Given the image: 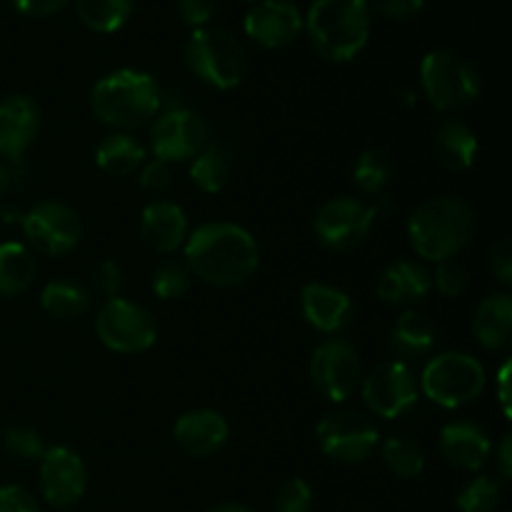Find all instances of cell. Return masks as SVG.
<instances>
[{
    "instance_id": "12",
    "label": "cell",
    "mask_w": 512,
    "mask_h": 512,
    "mask_svg": "<svg viewBox=\"0 0 512 512\" xmlns=\"http://www.w3.org/2000/svg\"><path fill=\"white\" fill-rule=\"evenodd\" d=\"M318 445L328 458L345 465L365 463L380 443V433L373 420L355 410H338L325 415L315 428Z\"/></svg>"
},
{
    "instance_id": "9",
    "label": "cell",
    "mask_w": 512,
    "mask_h": 512,
    "mask_svg": "<svg viewBox=\"0 0 512 512\" xmlns=\"http://www.w3.org/2000/svg\"><path fill=\"white\" fill-rule=\"evenodd\" d=\"M375 218H378V208L370 205L368 200L338 195V198H330L328 203L320 205L313 228L325 248L333 250V253H348V250H355L365 243V238L373 230Z\"/></svg>"
},
{
    "instance_id": "11",
    "label": "cell",
    "mask_w": 512,
    "mask_h": 512,
    "mask_svg": "<svg viewBox=\"0 0 512 512\" xmlns=\"http://www.w3.org/2000/svg\"><path fill=\"white\" fill-rule=\"evenodd\" d=\"M360 393L365 405L383 420L403 418L420 398L418 380L403 360H385L375 365L360 380Z\"/></svg>"
},
{
    "instance_id": "13",
    "label": "cell",
    "mask_w": 512,
    "mask_h": 512,
    "mask_svg": "<svg viewBox=\"0 0 512 512\" xmlns=\"http://www.w3.org/2000/svg\"><path fill=\"white\" fill-rule=\"evenodd\" d=\"M210 143L208 123L190 108H170L158 113L150 130V148L155 160L185 163L193 160Z\"/></svg>"
},
{
    "instance_id": "32",
    "label": "cell",
    "mask_w": 512,
    "mask_h": 512,
    "mask_svg": "<svg viewBox=\"0 0 512 512\" xmlns=\"http://www.w3.org/2000/svg\"><path fill=\"white\" fill-rule=\"evenodd\" d=\"M383 460L390 473H395L403 480L418 478L425 470V453L415 440L405 435H393L383 443Z\"/></svg>"
},
{
    "instance_id": "47",
    "label": "cell",
    "mask_w": 512,
    "mask_h": 512,
    "mask_svg": "<svg viewBox=\"0 0 512 512\" xmlns=\"http://www.w3.org/2000/svg\"><path fill=\"white\" fill-rule=\"evenodd\" d=\"M8 190H10V173L8 168L0 163V203H3V198L8 195Z\"/></svg>"
},
{
    "instance_id": "44",
    "label": "cell",
    "mask_w": 512,
    "mask_h": 512,
    "mask_svg": "<svg viewBox=\"0 0 512 512\" xmlns=\"http://www.w3.org/2000/svg\"><path fill=\"white\" fill-rule=\"evenodd\" d=\"M70 0H13L15 8L25 15H33V18H43V15H53L58 10H63Z\"/></svg>"
},
{
    "instance_id": "35",
    "label": "cell",
    "mask_w": 512,
    "mask_h": 512,
    "mask_svg": "<svg viewBox=\"0 0 512 512\" xmlns=\"http://www.w3.org/2000/svg\"><path fill=\"white\" fill-rule=\"evenodd\" d=\"M3 448L5 453L13 455L15 460H23V463H35L45 455V443L43 435L33 428H25V425H13L3 433Z\"/></svg>"
},
{
    "instance_id": "20",
    "label": "cell",
    "mask_w": 512,
    "mask_h": 512,
    "mask_svg": "<svg viewBox=\"0 0 512 512\" xmlns=\"http://www.w3.org/2000/svg\"><path fill=\"white\" fill-rule=\"evenodd\" d=\"M440 453L458 470L475 473V470L485 468L490 453H493V443L478 423L453 420L440 430Z\"/></svg>"
},
{
    "instance_id": "45",
    "label": "cell",
    "mask_w": 512,
    "mask_h": 512,
    "mask_svg": "<svg viewBox=\"0 0 512 512\" xmlns=\"http://www.w3.org/2000/svg\"><path fill=\"white\" fill-rule=\"evenodd\" d=\"M498 470L503 480L512 478V435L510 433H505L498 445Z\"/></svg>"
},
{
    "instance_id": "41",
    "label": "cell",
    "mask_w": 512,
    "mask_h": 512,
    "mask_svg": "<svg viewBox=\"0 0 512 512\" xmlns=\"http://www.w3.org/2000/svg\"><path fill=\"white\" fill-rule=\"evenodd\" d=\"M0 512H40L38 500L20 485H0Z\"/></svg>"
},
{
    "instance_id": "28",
    "label": "cell",
    "mask_w": 512,
    "mask_h": 512,
    "mask_svg": "<svg viewBox=\"0 0 512 512\" xmlns=\"http://www.w3.org/2000/svg\"><path fill=\"white\" fill-rule=\"evenodd\" d=\"M40 305L55 320H75L90 310V293L75 280H50L40 293Z\"/></svg>"
},
{
    "instance_id": "6",
    "label": "cell",
    "mask_w": 512,
    "mask_h": 512,
    "mask_svg": "<svg viewBox=\"0 0 512 512\" xmlns=\"http://www.w3.org/2000/svg\"><path fill=\"white\" fill-rule=\"evenodd\" d=\"M485 385L488 375L478 358L460 350H448L425 363L418 388L440 408L458 410L475 403L483 395Z\"/></svg>"
},
{
    "instance_id": "3",
    "label": "cell",
    "mask_w": 512,
    "mask_h": 512,
    "mask_svg": "<svg viewBox=\"0 0 512 512\" xmlns=\"http://www.w3.org/2000/svg\"><path fill=\"white\" fill-rule=\"evenodd\" d=\"M475 235V213L465 200L440 195L420 203L408 220V240L428 263L455 260Z\"/></svg>"
},
{
    "instance_id": "7",
    "label": "cell",
    "mask_w": 512,
    "mask_h": 512,
    "mask_svg": "<svg viewBox=\"0 0 512 512\" xmlns=\"http://www.w3.org/2000/svg\"><path fill=\"white\" fill-rule=\"evenodd\" d=\"M420 88L430 105L443 113H458L478 103L483 80L473 63L450 50H433L420 63Z\"/></svg>"
},
{
    "instance_id": "39",
    "label": "cell",
    "mask_w": 512,
    "mask_h": 512,
    "mask_svg": "<svg viewBox=\"0 0 512 512\" xmlns=\"http://www.w3.org/2000/svg\"><path fill=\"white\" fill-rule=\"evenodd\" d=\"M93 283H95V290H98L100 295H105L108 300L120 298V290H123L125 285V275L118 263H113V260H103V263L95 268Z\"/></svg>"
},
{
    "instance_id": "17",
    "label": "cell",
    "mask_w": 512,
    "mask_h": 512,
    "mask_svg": "<svg viewBox=\"0 0 512 512\" xmlns=\"http://www.w3.org/2000/svg\"><path fill=\"white\" fill-rule=\"evenodd\" d=\"M43 123L40 105L30 95L15 93L0 100V158L20 160L35 143Z\"/></svg>"
},
{
    "instance_id": "37",
    "label": "cell",
    "mask_w": 512,
    "mask_h": 512,
    "mask_svg": "<svg viewBox=\"0 0 512 512\" xmlns=\"http://www.w3.org/2000/svg\"><path fill=\"white\" fill-rule=\"evenodd\" d=\"M433 280L438 293L445 295V298H460L468 290V273H465V268L458 260H443V263H438Z\"/></svg>"
},
{
    "instance_id": "40",
    "label": "cell",
    "mask_w": 512,
    "mask_h": 512,
    "mask_svg": "<svg viewBox=\"0 0 512 512\" xmlns=\"http://www.w3.org/2000/svg\"><path fill=\"white\" fill-rule=\"evenodd\" d=\"M425 0H368V8L390 20H410L423 10Z\"/></svg>"
},
{
    "instance_id": "43",
    "label": "cell",
    "mask_w": 512,
    "mask_h": 512,
    "mask_svg": "<svg viewBox=\"0 0 512 512\" xmlns=\"http://www.w3.org/2000/svg\"><path fill=\"white\" fill-rule=\"evenodd\" d=\"M490 268L498 283L510 285L512 283V243L510 238H500L498 243L490 250Z\"/></svg>"
},
{
    "instance_id": "14",
    "label": "cell",
    "mask_w": 512,
    "mask_h": 512,
    "mask_svg": "<svg viewBox=\"0 0 512 512\" xmlns=\"http://www.w3.org/2000/svg\"><path fill=\"white\" fill-rule=\"evenodd\" d=\"M20 225H23V235L33 245V250L53 255V258L73 253L83 235L78 213L58 200H43V203L33 205L23 215Z\"/></svg>"
},
{
    "instance_id": "21",
    "label": "cell",
    "mask_w": 512,
    "mask_h": 512,
    "mask_svg": "<svg viewBox=\"0 0 512 512\" xmlns=\"http://www.w3.org/2000/svg\"><path fill=\"white\" fill-rule=\"evenodd\" d=\"M140 235L155 253H175L188 240V215L173 200H153L140 213Z\"/></svg>"
},
{
    "instance_id": "24",
    "label": "cell",
    "mask_w": 512,
    "mask_h": 512,
    "mask_svg": "<svg viewBox=\"0 0 512 512\" xmlns=\"http://www.w3.org/2000/svg\"><path fill=\"white\" fill-rule=\"evenodd\" d=\"M473 330L485 350H505L512 338V298L508 293L488 295L478 305Z\"/></svg>"
},
{
    "instance_id": "1",
    "label": "cell",
    "mask_w": 512,
    "mask_h": 512,
    "mask_svg": "<svg viewBox=\"0 0 512 512\" xmlns=\"http://www.w3.org/2000/svg\"><path fill=\"white\" fill-rule=\"evenodd\" d=\"M185 265L195 278L215 288L243 285L260 265V248L253 235L235 223H205L188 233L183 245Z\"/></svg>"
},
{
    "instance_id": "8",
    "label": "cell",
    "mask_w": 512,
    "mask_h": 512,
    "mask_svg": "<svg viewBox=\"0 0 512 512\" xmlns=\"http://www.w3.org/2000/svg\"><path fill=\"white\" fill-rule=\"evenodd\" d=\"M100 343L120 355L145 353L158 340V325L148 308L125 298L105 300L95 318Z\"/></svg>"
},
{
    "instance_id": "36",
    "label": "cell",
    "mask_w": 512,
    "mask_h": 512,
    "mask_svg": "<svg viewBox=\"0 0 512 512\" xmlns=\"http://www.w3.org/2000/svg\"><path fill=\"white\" fill-rule=\"evenodd\" d=\"M313 508V488L308 480L293 478L280 485L275 495V510L278 512H310Z\"/></svg>"
},
{
    "instance_id": "16",
    "label": "cell",
    "mask_w": 512,
    "mask_h": 512,
    "mask_svg": "<svg viewBox=\"0 0 512 512\" xmlns=\"http://www.w3.org/2000/svg\"><path fill=\"white\" fill-rule=\"evenodd\" d=\"M245 35L263 48H285L303 30V15L298 5L288 0H263L245 15Z\"/></svg>"
},
{
    "instance_id": "29",
    "label": "cell",
    "mask_w": 512,
    "mask_h": 512,
    "mask_svg": "<svg viewBox=\"0 0 512 512\" xmlns=\"http://www.w3.org/2000/svg\"><path fill=\"white\" fill-rule=\"evenodd\" d=\"M230 160L218 143H208L190 163V180L200 193L215 195L228 185Z\"/></svg>"
},
{
    "instance_id": "33",
    "label": "cell",
    "mask_w": 512,
    "mask_h": 512,
    "mask_svg": "<svg viewBox=\"0 0 512 512\" xmlns=\"http://www.w3.org/2000/svg\"><path fill=\"white\" fill-rule=\"evenodd\" d=\"M500 483L490 475H478L458 493L460 512H495L500 505Z\"/></svg>"
},
{
    "instance_id": "23",
    "label": "cell",
    "mask_w": 512,
    "mask_h": 512,
    "mask_svg": "<svg viewBox=\"0 0 512 512\" xmlns=\"http://www.w3.org/2000/svg\"><path fill=\"white\" fill-rule=\"evenodd\" d=\"M433 150L448 170H468L478 158V135L463 120L448 118L435 130Z\"/></svg>"
},
{
    "instance_id": "46",
    "label": "cell",
    "mask_w": 512,
    "mask_h": 512,
    "mask_svg": "<svg viewBox=\"0 0 512 512\" xmlns=\"http://www.w3.org/2000/svg\"><path fill=\"white\" fill-rule=\"evenodd\" d=\"M510 360L500 368L498 373V400H500V408H503L505 418H510Z\"/></svg>"
},
{
    "instance_id": "30",
    "label": "cell",
    "mask_w": 512,
    "mask_h": 512,
    "mask_svg": "<svg viewBox=\"0 0 512 512\" xmlns=\"http://www.w3.org/2000/svg\"><path fill=\"white\" fill-rule=\"evenodd\" d=\"M78 18L95 33H115L133 13V0H75Z\"/></svg>"
},
{
    "instance_id": "26",
    "label": "cell",
    "mask_w": 512,
    "mask_h": 512,
    "mask_svg": "<svg viewBox=\"0 0 512 512\" xmlns=\"http://www.w3.org/2000/svg\"><path fill=\"white\" fill-rule=\"evenodd\" d=\"M435 340H438V330L433 320L413 308H408L395 320L393 333H390V345L400 358H425L433 350Z\"/></svg>"
},
{
    "instance_id": "22",
    "label": "cell",
    "mask_w": 512,
    "mask_h": 512,
    "mask_svg": "<svg viewBox=\"0 0 512 512\" xmlns=\"http://www.w3.org/2000/svg\"><path fill=\"white\" fill-rule=\"evenodd\" d=\"M433 290V273L420 260H395L380 273L378 298L388 305H415Z\"/></svg>"
},
{
    "instance_id": "5",
    "label": "cell",
    "mask_w": 512,
    "mask_h": 512,
    "mask_svg": "<svg viewBox=\"0 0 512 512\" xmlns=\"http://www.w3.org/2000/svg\"><path fill=\"white\" fill-rule=\"evenodd\" d=\"M188 70L215 90H233L248 75V53L240 40L225 28L203 25L190 33L185 43Z\"/></svg>"
},
{
    "instance_id": "18",
    "label": "cell",
    "mask_w": 512,
    "mask_h": 512,
    "mask_svg": "<svg viewBox=\"0 0 512 512\" xmlns=\"http://www.w3.org/2000/svg\"><path fill=\"white\" fill-rule=\"evenodd\" d=\"M230 438V425L223 413L210 408L188 410L173 425V440L183 453L193 458H208L223 450Z\"/></svg>"
},
{
    "instance_id": "31",
    "label": "cell",
    "mask_w": 512,
    "mask_h": 512,
    "mask_svg": "<svg viewBox=\"0 0 512 512\" xmlns=\"http://www.w3.org/2000/svg\"><path fill=\"white\" fill-rule=\"evenodd\" d=\"M395 178V163L383 150H363L355 160L353 180L363 195H380Z\"/></svg>"
},
{
    "instance_id": "10",
    "label": "cell",
    "mask_w": 512,
    "mask_h": 512,
    "mask_svg": "<svg viewBox=\"0 0 512 512\" xmlns=\"http://www.w3.org/2000/svg\"><path fill=\"white\" fill-rule=\"evenodd\" d=\"M310 380L325 400L345 403L363 380V363L355 345L343 338L320 343L310 358Z\"/></svg>"
},
{
    "instance_id": "19",
    "label": "cell",
    "mask_w": 512,
    "mask_h": 512,
    "mask_svg": "<svg viewBox=\"0 0 512 512\" xmlns=\"http://www.w3.org/2000/svg\"><path fill=\"white\" fill-rule=\"evenodd\" d=\"M300 310H303L305 323L325 335L345 330L353 318V303L348 293L325 283H308L300 290Z\"/></svg>"
},
{
    "instance_id": "4",
    "label": "cell",
    "mask_w": 512,
    "mask_h": 512,
    "mask_svg": "<svg viewBox=\"0 0 512 512\" xmlns=\"http://www.w3.org/2000/svg\"><path fill=\"white\" fill-rule=\"evenodd\" d=\"M310 43L330 63H350L363 53L370 38L368 0H313L303 18Z\"/></svg>"
},
{
    "instance_id": "34",
    "label": "cell",
    "mask_w": 512,
    "mask_h": 512,
    "mask_svg": "<svg viewBox=\"0 0 512 512\" xmlns=\"http://www.w3.org/2000/svg\"><path fill=\"white\" fill-rule=\"evenodd\" d=\"M190 278H193V273L185 265V260H165L163 265L155 268L150 285L160 300H178L188 293Z\"/></svg>"
},
{
    "instance_id": "38",
    "label": "cell",
    "mask_w": 512,
    "mask_h": 512,
    "mask_svg": "<svg viewBox=\"0 0 512 512\" xmlns=\"http://www.w3.org/2000/svg\"><path fill=\"white\" fill-rule=\"evenodd\" d=\"M140 188L150 195H163L173 188V170H170V163H163V160H150V163H143V170H140Z\"/></svg>"
},
{
    "instance_id": "2",
    "label": "cell",
    "mask_w": 512,
    "mask_h": 512,
    "mask_svg": "<svg viewBox=\"0 0 512 512\" xmlns=\"http://www.w3.org/2000/svg\"><path fill=\"white\" fill-rule=\"evenodd\" d=\"M90 108L95 118L118 133L140 130L158 118L163 93L158 80L143 70H113L93 85Z\"/></svg>"
},
{
    "instance_id": "42",
    "label": "cell",
    "mask_w": 512,
    "mask_h": 512,
    "mask_svg": "<svg viewBox=\"0 0 512 512\" xmlns=\"http://www.w3.org/2000/svg\"><path fill=\"white\" fill-rule=\"evenodd\" d=\"M218 8V0H178V10L183 15V20L193 28H203L210 23V18L215 15Z\"/></svg>"
},
{
    "instance_id": "15",
    "label": "cell",
    "mask_w": 512,
    "mask_h": 512,
    "mask_svg": "<svg viewBox=\"0 0 512 512\" xmlns=\"http://www.w3.org/2000/svg\"><path fill=\"white\" fill-rule=\"evenodd\" d=\"M88 488V468L75 450L53 445L40 458V493L53 508H73Z\"/></svg>"
},
{
    "instance_id": "48",
    "label": "cell",
    "mask_w": 512,
    "mask_h": 512,
    "mask_svg": "<svg viewBox=\"0 0 512 512\" xmlns=\"http://www.w3.org/2000/svg\"><path fill=\"white\" fill-rule=\"evenodd\" d=\"M205 512H253V510L245 508V505L225 503V505H215V508H210V510H205Z\"/></svg>"
},
{
    "instance_id": "25",
    "label": "cell",
    "mask_w": 512,
    "mask_h": 512,
    "mask_svg": "<svg viewBox=\"0 0 512 512\" xmlns=\"http://www.w3.org/2000/svg\"><path fill=\"white\" fill-rule=\"evenodd\" d=\"M148 158V150L130 133H110L95 148V163L110 178H125Z\"/></svg>"
},
{
    "instance_id": "27",
    "label": "cell",
    "mask_w": 512,
    "mask_h": 512,
    "mask_svg": "<svg viewBox=\"0 0 512 512\" xmlns=\"http://www.w3.org/2000/svg\"><path fill=\"white\" fill-rule=\"evenodd\" d=\"M38 265L28 245L18 240L0 243V298H15L33 285Z\"/></svg>"
}]
</instances>
